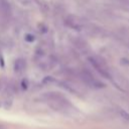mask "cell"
<instances>
[{"label":"cell","mask_w":129,"mask_h":129,"mask_svg":"<svg viewBox=\"0 0 129 129\" xmlns=\"http://www.w3.org/2000/svg\"><path fill=\"white\" fill-rule=\"evenodd\" d=\"M46 101L49 103L50 107H52L54 110H64L70 105L69 101L57 93L47 94L46 95Z\"/></svg>","instance_id":"obj_1"},{"label":"cell","mask_w":129,"mask_h":129,"mask_svg":"<svg viewBox=\"0 0 129 129\" xmlns=\"http://www.w3.org/2000/svg\"><path fill=\"white\" fill-rule=\"evenodd\" d=\"M89 61L91 62V64L94 67V69L100 74L102 75L103 77L107 78V79H110L111 78V74H110V71L106 64V62L99 56H90L89 57Z\"/></svg>","instance_id":"obj_2"},{"label":"cell","mask_w":129,"mask_h":129,"mask_svg":"<svg viewBox=\"0 0 129 129\" xmlns=\"http://www.w3.org/2000/svg\"><path fill=\"white\" fill-rule=\"evenodd\" d=\"M80 77H81V79L83 80V82L86 83V84H87L88 86H90V87H93V88H102V87H104V84L101 83L98 79H96V78H95L89 71H87V70L81 71Z\"/></svg>","instance_id":"obj_3"},{"label":"cell","mask_w":129,"mask_h":129,"mask_svg":"<svg viewBox=\"0 0 129 129\" xmlns=\"http://www.w3.org/2000/svg\"><path fill=\"white\" fill-rule=\"evenodd\" d=\"M64 22L66 24L71 27V28H74V29H77V30H80L84 27V22L81 18H79L78 16L76 15H68L64 19Z\"/></svg>","instance_id":"obj_4"},{"label":"cell","mask_w":129,"mask_h":129,"mask_svg":"<svg viewBox=\"0 0 129 129\" xmlns=\"http://www.w3.org/2000/svg\"><path fill=\"white\" fill-rule=\"evenodd\" d=\"M36 59L38 61V66L42 69H49L52 66V56L44 53L43 51L36 54Z\"/></svg>","instance_id":"obj_5"},{"label":"cell","mask_w":129,"mask_h":129,"mask_svg":"<svg viewBox=\"0 0 129 129\" xmlns=\"http://www.w3.org/2000/svg\"><path fill=\"white\" fill-rule=\"evenodd\" d=\"M24 69H25V61H24V59H22V58H17V59L15 60V62H14V71H15L16 73L20 74V73L23 72Z\"/></svg>","instance_id":"obj_6"},{"label":"cell","mask_w":129,"mask_h":129,"mask_svg":"<svg viewBox=\"0 0 129 129\" xmlns=\"http://www.w3.org/2000/svg\"><path fill=\"white\" fill-rule=\"evenodd\" d=\"M0 11L4 16H9L10 14V6L5 0H0Z\"/></svg>","instance_id":"obj_7"}]
</instances>
